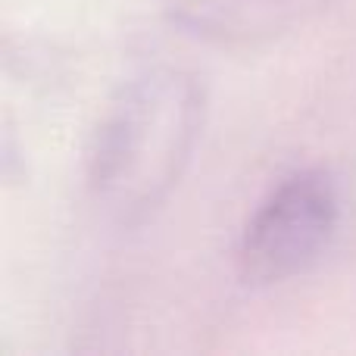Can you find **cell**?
<instances>
[{
	"label": "cell",
	"instance_id": "obj_1",
	"mask_svg": "<svg viewBox=\"0 0 356 356\" xmlns=\"http://www.w3.org/2000/svg\"><path fill=\"white\" fill-rule=\"evenodd\" d=\"M197 129V94L175 75L150 79L125 97L100 135L97 184L116 207H150L178 175Z\"/></svg>",
	"mask_w": 356,
	"mask_h": 356
},
{
	"label": "cell",
	"instance_id": "obj_2",
	"mask_svg": "<svg viewBox=\"0 0 356 356\" xmlns=\"http://www.w3.org/2000/svg\"><path fill=\"white\" fill-rule=\"evenodd\" d=\"M338 225V191L319 169L291 175L253 213L241 238V275L247 284H278L307 272Z\"/></svg>",
	"mask_w": 356,
	"mask_h": 356
}]
</instances>
